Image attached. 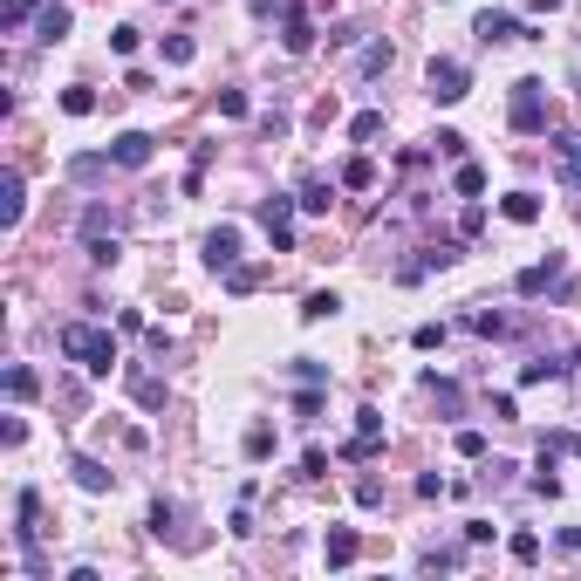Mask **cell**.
<instances>
[{"mask_svg":"<svg viewBox=\"0 0 581 581\" xmlns=\"http://www.w3.org/2000/svg\"><path fill=\"white\" fill-rule=\"evenodd\" d=\"M55 342H62V356L76 369H90V376H110V369H117V336L96 329V321H62Z\"/></svg>","mask_w":581,"mask_h":581,"instance_id":"1","label":"cell"},{"mask_svg":"<svg viewBox=\"0 0 581 581\" xmlns=\"http://www.w3.org/2000/svg\"><path fill=\"white\" fill-rule=\"evenodd\" d=\"M506 123H513L520 138L548 130V82H540V76H520V82H513V103H506Z\"/></svg>","mask_w":581,"mask_h":581,"instance_id":"2","label":"cell"},{"mask_svg":"<svg viewBox=\"0 0 581 581\" xmlns=\"http://www.w3.org/2000/svg\"><path fill=\"white\" fill-rule=\"evenodd\" d=\"M294 205L301 199H288V192H267L261 205H253V219L267 226V240H274V253H294Z\"/></svg>","mask_w":581,"mask_h":581,"instance_id":"3","label":"cell"},{"mask_svg":"<svg viewBox=\"0 0 581 581\" xmlns=\"http://www.w3.org/2000/svg\"><path fill=\"white\" fill-rule=\"evenodd\" d=\"M431 103H465V90H472V69H465L459 55H431Z\"/></svg>","mask_w":581,"mask_h":581,"instance_id":"4","label":"cell"},{"mask_svg":"<svg viewBox=\"0 0 581 581\" xmlns=\"http://www.w3.org/2000/svg\"><path fill=\"white\" fill-rule=\"evenodd\" d=\"M472 34H479V42H534V28H527V21H513L506 7H486V14L472 21Z\"/></svg>","mask_w":581,"mask_h":581,"instance_id":"5","label":"cell"},{"mask_svg":"<svg viewBox=\"0 0 581 581\" xmlns=\"http://www.w3.org/2000/svg\"><path fill=\"white\" fill-rule=\"evenodd\" d=\"M205 267H213V274H233V267H240V226L205 233Z\"/></svg>","mask_w":581,"mask_h":581,"instance_id":"6","label":"cell"},{"mask_svg":"<svg viewBox=\"0 0 581 581\" xmlns=\"http://www.w3.org/2000/svg\"><path fill=\"white\" fill-rule=\"evenodd\" d=\"M151 151H157V144L144 138V130H123V138L110 144V165H117V171H144V165H151Z\"/></svg>","mask_w":581,"mask_h":581,"instance_id":"7","label":"cell"},{"mask_svg":"<svg viewBox=\"0 0 581 581\" xmlns=\"http://www.w3.org/2000/svg\"><path fill=\"white\" fill-rule=\"evenodd\" d=\"M281 48H288V55H308V48H315V21H308L301 0H294L288 21H281Z\"/></svg>","mask_w":581,"mask_h":581,"instance_id":"8","label":"cell"},{"mask_svg":"<svg viewBox=\"0 0 581 581\" xmlns=\"http://www.w3.org/2000/svg\"><path fill=\"white\" fill-rule=\"evenodd\" d=\"M21 213H28V185H21V171H7L0 178V226H21Z\"/></svg>","mask_w":581,"mask_h":581,"instance_id":"9","label":"cell"},{"mask_svg":"<svg viewBox=\"0 0 581 581\" xmlns=\"http://www.w3.org/2000/svg\"><path fill=\"white\" fill-rule=\"evenodd\" d=\"M554 165H561V178L581 192V130H561V138H554Z\"/></svg>","mask_w":581,"mask_h":581,"instance_id":"10","label":"cell"},{"mask_svg":"<svg viewBox=\"0 0 581 581\" xmlns=\"http://www.w3.org/2000/svg\"><path fill=\"white\" fill-rule=\"evenodd\" d=\"M34 513H42V492L21 486V500H14V540L21 548H34Z\"/></svg>","mask_w":581,"mask_h":581,"instance_id":"11","label":"cell"},{"mask_svg":"<svg viewBox=\"0 0 581 581\" xmlns=\"http://www.w3.org/2000/svg\"><path fill=\"white\" fill-rule=\"evenodd\" d=\"M69 28H76V14L62 0H42V42H69Z\"/></svg>","mask_w":581,"mask_h":581,"instance_id":"12","label":"cell"},{"mask_svg":"<svg viewBox=\"0 0 581 581\" xmlns=\"http://www.w3.org/2000/svg\"><path fill=\"white\" fill-rule=\"evenodd\" d=\"M356 554H363V540H356V527H329V567H349Z\"/></svg>","mask_w":581,"mask_h":581,"instance_id":"13","label":"cell"},{"mask_svg":"<svg viewBox=\"0 0 581 581\" xmlns=\"http://www.w3.org/2000/svg\"><path fill=\"white\" fill-rule=\"evenodd\" d=\"M520 294H540V288H561V261H540V267H520V281H513Z\"/></svg>","mask_w":581,"mask_h":581,"instance_id":"14","label":"cell"},{"mask_svg":"<svg viewBox=\"0 0 581 581\" xmlns=\"http://www.w3.org/2000/svg\"><path fill=\"white\" fill-rule=\"evenodd\" d=\"M130 397H138L144 411H157V404H165V383H157L151 369H130Z\"/></svg>","mask_w":581,"mask_h":581,"instance_id":"15","label":"cell"},{"mask_svg":"<svg viewBox=\"0 0 581 581\" xmlns=\"http://www.w3.org/2000/svg\"><path fill=\"white\" fill-rule=\"evenodd\" d=\"M500 213L513 219V226H534V219H540V199H534V192H506V205H500Z\"/></svg>","mask_w":581,"mask_h":581,"instance_id":"16","label":"cell"},{"mask_svg":"<svg viewBox=\"0 0 581 581\" xmlns=\"http://www.w3.org/2000/svg\"><path fill=\"white\" fill-rule=\"evenodd\" d=\"M82 253H90L96 267H117V253H123V240L117 233H90V240H82Z\"/></svg>","mask_w":581,"mask_h":581,"instance_id":"17","label":"cell"},{"mask_svg":"<svg viewBox=\"0 0 581 581\" xmlns=\"http://www.w3.org/2000/svg\"><path fill=\"white\" fill-rule=\"evenodd\" d=\"M34 390H42V376H34L28 363H14V369H7V397H14V404H28Z\"/></svg>","mask_w":581,"mask_h":581,"instance_id":"18","label":"cell"},{"mask_svg":"<svg viewBox=\"0 0 581 581\" xmlns=\"http://www.w3.org/2000/svg\"><path fill=\"white\" fill-rule=\"evenodd\" d=\"M329 205H336V185L308 178V185H301V213H329Z\"/></svg>","mask_w":581,"mask_h":581,"instance_id":"19","label":"cell"},{"mask_svg":"<svg viewBox=\"0 0 581 581\" xmlns=\"http://www.w3.org/2000/svg\"><path fill=\"white\" fill-rule=\"evenodd\" d=\"M76 486H82V492H110V472H103V459H76Z\"/></svg>","mask_w":581,"mask_h":581,"instance_id":"20","label":"cell"},{"mask_svg":"<svg viewBox=\"0 0 581 581\" xmlns=\"http://www.w3.org/2000/svg\"><path fill=\"white\" fill-rule=\"evenodd\" d=\"M103 171H110V151H103V157H90V151H82V157H69V178H76V185L103 178Z\"/></svg>","mask_w":581,"mask_h":581,"instance_id":"21","label":"cell"},{"mask_svg":"<svg viewBox=\"0 0 581 581\" xmlns=\"http://www.w3.org/2000/svg\"><path fill=\"white\" fill-rule=\"evenodd\" d=\"M336 308H342V294H329V288H321V294H308V301H301V321H329Z\"/></svg>","mask_w":581,"mask_h":581,"instance_id":"22","label":"cell"},{"mask_svg":"<svg viewBox=\"0 0 581 581\" xmlns=\"http://www.w3.org/2000/svg\"><path fill=\"white\" fill-rule=\"evenodd\" d=\"M342 185H349V192H369V185H376V165H369V157H349V165H342Z\"/></svg>","mask_w":581,"mask_h":581,"instance_id":"23","label":"cell"},{"mask_svg":"<svg viewBox=\"0 0 581 581\" xmlns=\"http://www.w3.org/2000/svg\"><path fill=\"white\" fill-rule=\"evenodd\" d=\"M356 69H363V76H383V69H390V42H369L363 55H356Z\"/></svg>","mask_w":581,"mask_h":581,"instance_id":"24","label":"cell"},{"mask_svg":"<svg viewBox=\"0 0 581 581\" xmlns=\"http://www.w3.org/2000/svg\"><path fill=\"white\" fill-rule=\"evenodd\" d=\"M452 185H459V199H479V192H486V171H479V165H459V171H452Z\"/></svg>","mask_w":581,"mask_h":581,"instance_id":"25","label":"cell"},{"mask_svg":"<svg viewBox=\"0 0 581 581\" xmlns=\"http://www.w3.org/2000/svg\"><path fill=\"white\" fill-rule=\"evenodd\" d=\"M90 233H117V213H110V205H82V240H90Z\"/></svg>","mask_w":581,"mask_h":581,"instance_id":"26","label":"cell"},{"mask_svg":"<svg viewBox=\"0 0 581 581\" xmlns=\"http://www.w3.org/2000/svg\"><path fill=\"white\" fill-rule=\"evenodd\" d=\"M349 138H356V144L383 138V110H363V117H349Z\"/></svg>","mask_w":581,"mask_h":581,"instance_id":"27","label":"cell"},{"mask_svg":"<svg viewBox=\"0 0 581 581\" xmlns=\"http://www.w3.org/2000/svg\"><path fill=\"white\" fill-rule=\"evenodd\" d=\"M62 110H69V117H90V110H96V90H82V82H76V90H62Z\"/></svg>","mask_w":581,"mask_h":581,"instance_id":"28","label":"cell"},{"mask_svg":"<svg viewBox=\"0 0 581 581\" xmlns=\"http://www.w3.org/2000/svg\"><path fill=\"white\" fill-rule=\"evenodd\" d=\"M192 55H199V48H192V34H171V42H165V62H171V69H185Z\"/></svg>","mask_w":581,"mask_h":581,"instance_id":"29","label":"cell"},{"mask_svg":"<svg viewBox=\"0 0 581 581\" xmlns=\"http://www.w3.org/2000/svg\"><path fill=\"white\" fill-rule=\"evenodd\" d=\"M506 548H513V561H540V534H527V527L506 540Z\"/></svg>","mask_w":581,"mask_h":581,"instance_id":"30","label":"cell"},{"mask_svg":"<svg viewBox=\"0 0 581 581\" xmlns=\"http://www.w3.org/2000/svg\"><path fill=\"white\" fill-rule=\"evenodd\" d=\"M267 452H274V431L253 424V431H246V459H267Z\"/></svg>","mask_w":581,"mask_h":581,"instance_id":"31","label":"cell"},{"mask_svg":"<svg viewBox=\"0 0 581 581\" xmlns=\"http://www.w3.org/2000/svg\"><path fill=\"white\" fill-rule=\"evenodd\" d=\"M561 369H567V363H554V356H548V363H527V369H520V383H554Z\"/></svg>","mask_w":581,"mask_h":581,"instance_id":"32","label":"cell"},{"mask_svg":"<svg viewBox=\"0 0 581 581\" xmlns=\"http://www.w3.org/2000/svg\"><path fill=\"white\" fill-rule=\"evenodd\" d=\"M226 288H233V294H253V288H261V267H233Z\"/></svg>","mask_w":581,"mask_h":581,"instance_id":"33","label":"cell"},{"mask_svg":"<svg viewBox=\"0 0 581 581\" xmlns=\"http://www.w3.org/2000/svg\"><path fill=\"white\" fill-rule=\"evenodd\" d=\"M431 397H438L444 411H459V383H452V376H431Z\"/></svg>","mask_w":581,"mask_h":581,"instance_id":"34","label":"cell"},{"mask_svg":"<svg viewBox=\"0 0 581 581\" xmlns=\"http://www.w3.org/2000/svg\"><path fill=\"white\" fill-rule=\"evenodd\" d=\"M459 459H486V431H459Z\"/></svg>","mask_w":581,"mask_h":581,"instance_id":"35","label":"cell"},{"mask_svg":"<svg viewBox=\"0 0 581 581\" xmlns=\"http://www.w3.org/2000/svg\"><path fill=\"white\" fill-rule=\"evenodd\" d=\"M411 342H417V349H438V342H444V321H424V329H417Z\"/></svg>","mask_w":581,"mask_h":581,"instance_id":"36","label":"cell"},{"mask_svg":"<svg viewBox=\"0 0 581 581\" xmlns=\"http://www.w3.org/2000/svg\"><path fill=\"white\" fill-rule=\"evenodd\" d=\"M431 144H438L444 157H465V138H459V130H438V138H431Z\"/></svg>","mask_w":581,"mask_h":581,"instance_id":"37","label":"cell"},{"mask_svg":"<svg viewBox=\"0 0 581 581\" xmlns=\"http://www.w3.org/2000/svg\"><path fill=\"white\" fill-rule=\"evenodd\" d=\"M527 7H534V14H548V7H561V0H527Z\"/></svg>","mask_w":581,"mask_h":581,"instance_id":"38","label":"cell"},{"mask_svg":"<svg viewBox=\"0 0 581 581\" xmlns=\"http://www.w3.org/2000/svg\"><path fill=\"white\" fill-rule=\"evenodd\" d=\"M575 363H581V349H575Z\"/></svg>","mask_w":581,"mask_h":581,"instance_id":"39","label":"cell"}]
</instances>
